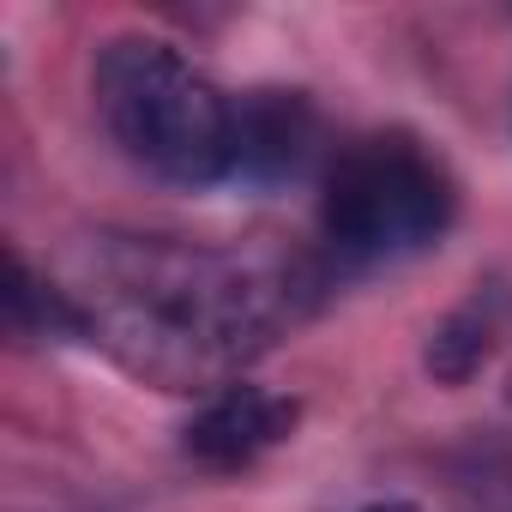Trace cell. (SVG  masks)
<instances>
[{
  "instance_id": "cell-1",
  "label": "cell",
  "mask_w": 512,
  "mask_h": 512,
  "mask_svg": "<svg viewBox=\"0 0 512 512\" xmlns=\"http://www.w3.org/2000/svg\"><path fill=\"white\" fill-rule=\"evenodd\" d=\"M302 290V266L284 253L157 235H91L61 278L73 332L169 392L235 386L296 326Z\"/></svg>"
},
{
  "instance_id": "cell-2",
  "label": "cell",
  "mask_w": 512,
  "mask_h": 512,
  "mask_svg": "<svg viewBox=\"0 0 512 512\" xmlns=\"http://www.w3.org/2000/svg\"><path fill=\"white\" fill-rule=\"evenodd\" d=\"M103 133L157 181L211 187L235 175V103L169 43L115 37L91 67Z\"/></svg>"
},
{
  "instance_id": "cell-3",
  "label": "cell",
  "mask_w": 512,
  "mask_h": 512,
  "mask_svg": "<svg viewBox=\"0 0 512 512\" xmlns=\"http://www.w3.org/2000/svg\"><path fill=\"white\" fill-rule=\"evenodd\" d=\"M458 211V187L434 151L404 133L356 139L320 193V229L338 247V260L392 266L434 247Z\"/></svg>"
},
{
  "instance_id": "cell-4",
  "label": "cell",
  "mask_w": 512,
  "mask_h": 512,
  "mask_svg": "<svg viewBox=\"0 0 512 512\" xmlns=\"http://www.w3.org/2000/svg\"><path fill=\"white\" fill-rule=\"evenodd\" d=\"M302 404L260 392V386H223L193 422H187V458H199L205 470H241L260 452H272L278 440H290Z\"/></svg>"
},
{
  "instance_id": "cell-5",
  "label": "cell",
  "mask_w": 512,
  "mask_h": 512,
  "mask_svg": "<svg viewBox=\"0 0 512 512\" xmlns=\"http://www.w3.org/2000/svg\"><path fill=\"white\" fill-rule=\"evenodd\" d=\"M314 145V109L296 91H247L235 103V175L284 181Z\"/></svg>"
},
{
  "instance_id": "cell-6",
  "label": "cell",
  "mask_w": 512,
  "mask_h": 512,
  "mask_svg": "<svg viewBox=\"0 0 512 512\" xmlns=\"http://www.w3.org/2000/svg\"><path fill=\"white\" fill-rule=\"evenodd\" d=\"M368 512H416V506H398V500H386V506H368Z\"/></svg>"
}]
</instances>
